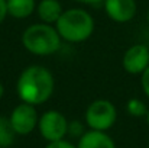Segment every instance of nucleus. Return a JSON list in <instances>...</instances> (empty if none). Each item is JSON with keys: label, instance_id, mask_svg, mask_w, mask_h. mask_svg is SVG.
<instances>
[{"label": "nucleus", "instance_id": "obj_1", "mask_svg": "<svg viewBox=\"0 0 149 148\" xmlns=\"http://www.w3.org/2000/svg\"><path fill=\"white\" fill-rule=\"evenodd\" d=\"M54 89L55 80L52 73L47 67L38 64L26 67L16 81V92L19 99L33 106L44 105L47 100H49Z\"/></svg>", "mask_w": 149, "mask_h": 148}, {"label": "nucleus", "instance_id": "obj_2", "mask_svg": "<svg viewBox=\"0 0 149 148\" xmlns=\"http://www.w3.org/2000/svg\"><path fill=\"white\" fill-rule=\"evenodd\" d=\"M55 28L59 36L72 44L84 42L94 34V18L84 9L74 7L67 9L61 13L59 19L55 22Z\"/></svg>", "mask_w": 149, "mask_h": 148}, {"label": "nucleus", "instance_id": "obj_3", "mask_svg": "<svg viewBox=\"0 0 149 148\" xmlns=\"http://www.w3.org/2000/svg\"><path fill=\"white\" fill-rule=\"evenodd\" d=\"M22 45L28 52L39 57L52 55L58 52L62 44V38L59 36L55 25L49 23H33L28 26L20 36Z\"/></svg>", "mask_w": 149, "mask_h": 148}, {"label": "nucleus", "instance_id": "obj_4", "mask_svg": "<svg viewBox=\"0 0 149 148\" xmlns=\"http://www.w3.org/2000/svg\"><path fill=\"white\" fill-rule=\"evenodd\" d=\"M117 121L116 106L107 99H97L91 102L86 110V123L90 129L109 131Z\"/></svg>", "mask_w": 149, "mask_h": 148}, {"label": "nucleus", "instance_id": "obj_5", "mask_svg": "<svg viewBox=\"0 0 149 148\" xmlns=\"http://www.w3.org/2000/svg\"><path fill=\"white\" fill-rule=\"evenodd\" d=\"M38 129L45 141H59L68 134V121L58 110H47L39 116Z\"/></svg>", "mask_w": 149, "mask_h": 148}, {"label": "nucleus", "instance_id": "obj_6", "mask_svg": "<svg viewBox=\"0 0 149 148\" xmlns=\"http://www.w3.org/2000/svg\"><path fill=\"white\" fill-rule=\"evenodd\" d=\"M9 119L17 135H29L38 126L39 115L36 112V106L22 102L12 110Z\"/></svg>", "mask_w": 149, "mask_h": 148}, {"label": "nucleus", "instance_id": "obj_7", "mask_svg": "<svg viewBox=\"0 0 149 148\" xmlns=\"http://www.w3.org/2000/svg\"><path fill=\"white\" fill-rule=\"evenodd\" d=\"M122 65L129 74H142L149 65V45L136 44L127 48L123 54Z\"/></svg>", "mask_w": 149, "mask_h": 148}, {"label": "nucleus", "instance_id": "obj_8", "mask_svg": "<svg viewBox=\"0 0 149 148\" xmlns=\"http://www.w3.org/2000/svg\"><path fill=\"white\" fill-rule=\"evenodd\" d=\"M106 15L117 23L130 22L138 10L135 0H103Z\"/></svg>", "mask_w": 149, "mask_h": 148}, {"label": "nucleus", "instance_id": "obj_9", "mask_svg": "<svg viewBox=\"0 0 149 148\" xmlns=\"http://www.w3.org/2000/svg\"><path fill=\"white\" fill-rule=\"evenodd\" d=\"M77 148H116V144L106 131L90 129L80 137Z\"/></svg>", "mask_w": 149, "mask_h": 148}, {"label": "nucleus", "instance_id": "obj_10", "mask_svg": "<svg viewBox=\"0 0 149 148\" xmlns=\"http://www.w3.org/2000/svg\"><path fill=\"white\" fill-rule=\"evenodd\" d=\"M64 12L59 0H41L36 4V13L41 22L55 25V22L59 19L61 13Z\"/></svg>", "mask_w": 149, "mask_h": 148}, {"label": "nucleus", "instance_id": "obj_11", "mask_svg": "<svg viewBox=\"0 0 149 148\" xmlns=\"http://www.w3.org/2000/svg\"><path fill=\"white\" fill-rule=\"evenodd\" d=\"M36 0H6L7 16L15 19H26L36 12Z\"/></svg>", "mask_w": 149, "mask_h": 148}, {"label": "nucleus", "instance_id": "obj_12", "mask_svg": "<svg viewBox=\"0 0 149 148\" xmlns=\"http://www.w3.org/2000/svg\"><path fill=\"white\" fill-rule=\"evenodd\" d=\"M16 135L10 119L7 116H0V148H10Z\"/></svg>", "mask_w": 149, "mask_h": 148}, {"label": "nucleus", "instance_id": "obj_13", "mask_svg": "<svg viewBox=\"0 0 149 148\" xmlns=\"http://www.w3.org/2000/svg\"><path fill=\"white\" fill-rule=\"evenodd\" d=\"M126 110L130 116H135V118H141V116H146L148 113V107L141 100V99H129L127 103H126Z\"/></svg>", "mask_w": 149, "mask_h": 148}, {"label": "nucleus", "instance_id": "obj_14", "mask_svg": "<svg viewBox=\"0 0 149 148\" xmlns=\"http://www.w3.org/2000/svg\"><path fill=\"white\" fill-rule=\"evenodd\" d=\"M68 134H71L72 137H81L84 134V128H83V123L78 122V121H71L68 122Z\"/></svg>", "mask_w": 149, "mask_h": 148}, {"label": "nucleus", "instance_id": "obj_15", "mask_svg": "<svg viewBox=\"0 0 149 148\" xmlns=\"http://www.w3.org/2000/svg\"><path fill=\"white\" fill-rule=\"evenodd\" d=\"M141 86H142L143 93H145L146 97L149 99V65H148V68L141 74Z\"/></svg>", "mask_w": 149, "mask_h": 148}, {"label": "nucleus", "instance_id": "obj_16", "mask_svg": "<svg viewBox=\"0 0 149 148\" xmlns=\"http://www.w3.org/2000/svg\"><path fill=\"white\" fill-rule=\"evenodd\" d=\"M45 148H77L75 145H72L70 141L65 140H59V141H54V142H48V145Z\"/></svg>", "mask_w": 149, "mask_h": 148}, {"label": "nucleus", "instance_id": "obj_17", "mask_svg": "<svg viewBox=\"0 0 149 148\" xmlns=\"http://www.w3.org/2000/svg\"><path fill=\"white\" fill-rule=\"evenodd\" d=\"M7 16V6H6V0H0V25L4 22Z\"/></svg>", "mask_w": 149, "mask_h": 148}, {"label": "nucleus", "instance_id": "obj_18", "mask_svg": "<svg viewBox=\"0 0 149 148\" xmlns=\"http://www.w3.org/2000/svg\"><path fill=\"white\" fill-rule=\"evenodd\" d=\"M78 3H83V4H97V3H101L103 0H75Z\"/></svg>", "mask_w": 149, "mask_h": 148}, {"label": "nucleus", "instance_id": "obj_19", "mask_svg": "<svg viewBox=\"0 0 149 148\" xmlns=\"http://www.w3.org/2000/svg\"><path fill=\"white\" fill-rule=\"evenodd\" d=\"M3 96H4V86L0 83V99L3 97Z\"/></svg>", "mask_w": 149, "mask_h": 148}, {"label": "nucleus", "instance_id": "obj_20", "mask_svg": "<svg viewBox=\"0 0 149 148\" xmlns=\"http://www.w3.org/2000/svg\"><path fill=\"white\" fill-rule=\"evenodd\" d=\"M146 121H148V125H149V110H148V113H146Z\"/></svg>", "mask_w": 149, "mask_h": 148}, {"label": "nucleus", "instance_id": "obj_21", "mask_svg": "<svg viewBox=\"0 0 149 148\" xmlns=\"http://www.w3.org/2000/svg\"><path fill=\"white\" fill-rule=\"evenodd\" d=\"M148 22H149V10H148Z\"/></svg>", "mask_w": 149, "mask_h": 148}, {"label": "nucleus", "instance_id": "obj_22", "mask_svg": "<svg viewBox=\"0 0 149 148\" xmlns=\"http://www.w3.org/2000/svg\"><path fill=\"white\" fill-rule=\"evenodd\" d=\"M148 148H149V141H148Z\"/></svg>", "mask_w": 149, "mask_h": 148}, {"label": "nucleus", "instance_id": "obj_23", "mask_svg": "<svg viewBox=\"0 0 149 148\" xmlns=\"http://www.w3.org/2000/svg\"><path fill=\"white\" fill-rule=\"evenodd\" d=\"M148 45H149V44H148Z\"/></svg>", "mask_w": 149, "mask_h": 148}]
</instances>
